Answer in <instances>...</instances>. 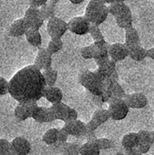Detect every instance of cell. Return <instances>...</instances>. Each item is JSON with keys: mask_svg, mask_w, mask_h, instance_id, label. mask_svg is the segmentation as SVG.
I'll return each mask as SVG.
<instances>
[{"mask_svg": "<svg viewBox=\"0 0 154 155\" xmlns=\"http://www.w3.org/2000/svg\"><path fill=\"white\" fill-rule=\"evenodd\" d=\"M68 31L77 35H84L89 33L91 23L84 16H75L67 22Z\"/></svg>", "mask_w": 154, "mask_h": 155, "instance_id": "6", "label": "cell"}, {"mask_svg": "<svg viewBox=\"0 0 154 155\" xmlns=\"http://www.w3.org/2000/svg\"><path fill=\"white\" fill-rule=\"evenodd\" d=\"M28 29V25L24 17L19 18L11 24L8 30V35L12 37H21L25 35Z\"/></svg>", "mask_w": 154, "mask_h": 155, "instance_id": "13", "label": "cell"}, {"mask_svg": "<svg viewBox=\"0 0 154 155\" xmlns=\"http://www.w3.org/2000/svg\"><path fill=\"white\" fill-rule=\"evenodd\" d=\"M76 119H78V113H77V111L75 109L72 108V107H69L67 114H66V117L64 120V122L65 123V122L74 121V120H76Z\"/></svg>", "mask_w": 154, "mask_h": 155, "instance_id": "41", "label": "cell"}, {"mask_svg": "<svg viewBox=\"0 0 154 155\" xmlns=\"http://www.w3.org/2000/svg\"><path fill=\"white\" fill-rule=\"evenodd\" d=\"M49 1H51V2H54V3H58V2H60V1H62V0H49Z\"/></svg>", "mask_w": 154, "mask_h": 155, "instance_id": "50", "label": "cell"}, {"mask_svg": "<svg viewBox=\"0 0 154 155\" xmlns=\"http://www.w3.org/2000/svg\"><path fill=\"white\" fill-rule=\"evenodd\" d=\"M115 1H120V2H125V1H127V0H115Z\"/></svg>", "mask_w": 154, "mask_h": 155, "instance_id": "52", "label": "cell"}, {"mask_svg": "<svg viewBox=\"0 0 154 155\" xmlns=\"http://www.w3.org/2000/svg\"><path fill=\"white\" fill-rule=\"evenodd\" d=\"M24 19L26 21L29 29L39 30L44 25V20L40 16V9L38 7L29 6L25 12Z\"/></svg>", "mask_w": 154, "mask_h": 155, "instance_id": "7", "label": "cell"}, {"mask_svg": "<svg viewBox=\"0 0 154 155\" xmlns=\"http://www.w3.org/2000/svg\"><path fill=\"white\" fill-rule=\"evenodd\" d=\"M79 82L92 95L100 96L103 92L104 79L95 71L84 70L79 75Z\"/></svg>", "mask_w": 154, "mask_h": 155, "instance_id": "2", "label": "cell"}, {"mask_svg": "<svg viewBox=\"0 0 154 155\" xmlns=\"http://www.w3.org/2000/svg\"><path fill=\"white\" fill-rule=\"evenodd\" d=\"M89 34L91 35V36H92V38L93 39L94 42L105 40L101 29L99 28V25H96L94 24H91L90 29H89Z\"/></svg>", "mask_w": 154, "mask_h": 155, "instance_id": "33", "label": "cell"}, {"mask_svg": "<svg viewBox=\"0 0 154 155\" xmlns=\"http://www.w3.org/2000/svg\"><path fill=\"white\" fill-rule=\"evenodd\" d=\"M108 9H109V14L112 15L113 17L119 16L121 15H123L131 11L130 7L124 2H120V1H114L113 3L110 4L108 5Z\"/></svg>", "mask_w": 154, "mask_h": 155, "instance_id": "18", "label": "cell"}, {"mask_svg": "<svg viewBox=\"0 0 154 155\" xmlns=\"http://www.w3.org/2000/svg\"><path fill=\"white\" fill-rule=\"evenodd\" d=\"M125 153L128 155H138L140 154L137 147L136 148H133V149H128V150H125Z\"/></svg>", "mask_w": 154, "mask_h": 155, "instance_id": "46", "label": "cell"}, {"mask_svg": "<svg viewBox=\"0 0 154 155\" xmlns=\"http://www.w3.org/2000/svg\"><path fill=\"white\" fill-rule=\"evenodd\" d=\"M101 150L95 143V142H86L80 146L81 155H99Z\"/></svg>", "mask_w": 154, "mask_h": 155, "instance_id": "28", "label": "cell"}, {"mask_svg": "<svg viewBox=\"0 0 154 155\" xmlns=\"http://www.w3.org/2000/svg\"><path fill=\"white\" fill-rule=\"evenodd\" d=\"M68 1H70V3H72L74 5H80V4L84 3L85 0H68Z\"/></svg>", "mask_w": 154, "mask_h": 155, "instance_id": "48", "label": "cell"}, {"mask_svg": "<svg viewBox=\"0 0 154 155\" xmlns=\"http://www.w3.org/2000/svg\"><path fill=\"white\" fill-rule=\"evenodd\" d=\"M12 154L26 155L31 152V144L25 137H15L11 142Z\"/></svg>", "mask_w": 154, "mask_h": 155, "instance_id": "11", "label": "cell"}, {"mask_svg": "<svg viewBox=\"0 0 154 155\" xmlns=\"http://www.w3.org/2000/svg\"><path fill=\"white\" fill-rule=\"evenodd\" d=\"M63 128L67 132L70 136H74L75 138L84 137L85 133V124L78 119L65 122Z\"/></svg>", "mask_w": 154, "mask_h": 155, "instance_id": "10", "label": "cell"}, {"mask_svg": "<svg viewBox=\"0 0 154 155\" xmlns=\"http://www.w3.org/2000/svg\"><path fill=\"white\" fill-rule=\"evenodd\" d=\"M138 135L140 138V143H147V144H151V145H152L154 143L152 137V133L150 131L141 130L140 132H138Z\"/></svg>", "mask_w": 154, "mask_h": 155, "instance_id": "36", "label": "cell"}, {"mask_svg": "<svg viewBox=\"0 0 154 155\" xmlns=\"http://www.w3.org/2000/svg\"><path fill=\"white\" fill-rule=\"evenodd\" d=\"M152 145L151 144H147V143H140L137 146V149L140 153V154H145L147 153L150 150H151Z\"/></svg>", "mask_w": 154, "mask_h": 155, "instance_id": "43", "label": "cell"}, {"mask_svg": "<svg viewBox=\"0 0 154 155\" xmlns=\"http://www.w3.org/2000/svg\"><path fill=\"white\" fill-rule=\"evenodd\" d=\"M14 115L18 122H24L30 118L22 103H18V105L15 108Z\"/></svg>", "mask_w": 154, "mask_h": 155, "instance_id": "32", "label": "cell"}, {"mask_svg": "<svg viewBox=\"0 0 154 155\" xmlns=\"http://www.w3.org/2000/svg\"><path fill=\"white\" fill-rule=\"evenodd\" d=\"M84 137L85 138L86 142H94L97 139L95 131H88L86 129H85V133H84Z\"/></svg>", "mask_w": 154, "mask_h": 155, "instance_id": "42", "label": "cell"}, {"mask_svg": "<svg viewBox=\"0 0 154 155\" xmlns=\"http://www.w3.org/2000/svg\"><path fill=\"white\" fill-rule=\"evenodd\" d=\"M140 143L138 133H130L125 134L122 139V146L124 150L136 148Z\"/></svg>", "mask_w": 154, "mask_h": 155, "instance_id": "22", "label": "cell"}, {"mask_svg": "<svg viewBox=\"0 0 154 155\" xmlns=\"http://www.w3.org/2000/svg\"><path fill=\"white\" fill-rule=\"evenodd\" d=\"M94 142L101 151L112 149L115 145L113 141H112L111 139H108V138H97Z\"/></svg>", "mask_w": 154, "mask_h": 155, "instance_id": "34", "label": "cell"}, {"mask_svg": "<svg viewBox=\"0 0 154 155\" xmlns=\"http://www.w3.org/2000/svg\"><path fill=\"white\" fill-rule=\"evenodd\" d=\"M43 97H44L49 103L56 104L63 101V92L59 87L54 86H45L44 90Z\"/></svg>", "mask_w": 154, "mask_h": 155, "instance_id": "15", "label": "cell"}, {"mask_svg": "<svg viewBox=\"0 0 154 155\" xmlns=\"http://www.w3.org/2000/svg\"><path fill=\"white\" fill-rule=\"evenodd\" d=\"M81 56L85 59V60H89V59H93V49H92V45H87L84 46L81 49Z\"/></svg>", "mask_w": 154, "mask_h": 155, "instance_id": "40", "label": "cell"}, {"mask_svg": "<svg viewBox=\"0 0 154 155\" xmlns=\"http://www.w3.org/2000/svg\"><path fill=\"white\" fill-rule=\"evenodd\" d=\"M99 127L100 125L93 119H91L87 124H85V129L88 131H96Z\"/></svg>", "mask_w": 154, "mask_h": 155, "instance_id": "44", "label": "cell"}, {"mask_svg": "<svg viewBox=\"0 0 154 155\" xmlns=\"http://www.w3.org/2000/svg\"><path fill=\"white\" fill-rule=\"evenodd\" d=\"M152 133V140H153V143H154V130L152 132H151Z\"/></svg>", "mask_w": 154, "mask_h": 155, "instance_id": "51", "label": "cell"}, {"mask_svg": "<svg viewBox=\"0 0 154 155\" xmlns=\"http://www.w3.org/2000/svg\"><path fill=\"white\" fill-rule=\"evenodd\" d=\"M46 84L41 70L34 64L18 71L9 81V94L18 103L38 101Z\"/></svg>", "mask_w": 154, "mask_h": 155, "instance_id": "1", "label": "cell"}, {"mask_svg": "<svg viewBox=\"0 0 154 155\" xmlns=\"http://www.w3.org/2000/svg\"><path fill=\"white\" fill-rule=\"evenodd\" d=\"M64 43L62 38H57V37H51V40L49 41L46 49L51 54H57L63 49Z\"/></svg>", "mask_w": 154, "mask_h": 155, "instance_id": "31", "label": "cell"}, {"mask_svg": "<svg viewBox=\"0 0 154 155\" xmlns=\"http://www.w3.org/2000/svg\"><path fill=\"white\" fill-rule=\"evenodd\" d=\"M129 108L132 109H143L147 106L148 99L142 93H134L126 94L123 98Z\"/></svg>", "mask_w": 154, "mask_h": 155, "instance_id": "9", "label": "cell"}, {"mask_svg": "<svg viewBox=\"0 0 154 155\" xmlns=\"http://www.w3.org/2000/svg\"><path fill=\"white\" fill-rule=\"evenodd\" d=\"M12 154L11 143L5 139H0V155Z\"/></svg>", "mask_w": 154, "mask_h": 155, "instance_id": "38", "label": "cell"}, {"mask_svg": "<svg viewBox=\"0 0 154 155\" xmlns=\"http://www.w3.org/2000/svg\"><path fill=\"white\" fill-rule=\"evenodd\" d=\"M80 146L81 144L75 143H68L66 142L57 149L63 154L65 155H78L80 154Z\"/></svg>", "mask_w": 154, "mask_h": 155, "instance_id": "26", "label": "cell"}, {"mask_svg": "<svg viewBox=\"0 0 154 155\" xmlns=\"http://www.w3.org/2000/svg\"><path fill=\"white\" fill-rule=\"evenodd\" d=\"M109 15L108 6L101 0H90L84 13L86 19L96 25L104 23Z\"/></svg>", "mask_w": 154, "mask_h": 155, "instance_id": "3", "label": "cell"}, {"mask_svg": "<svg viewBox=\"0 0 154 155\" xmlns=\"http://www.w3.org/2000/svg\"><path fill=\"white\" fill-rule=\"evenodd\" d=\"M9 94V81L0 76V96Z\"/></svg>", "mask_w": 154, "mask_h": 155, "instance_id": "39", "label": "cell"}, {"mask_svg": "<svg viewBox=\"0 0 154 155\" xmlns=\"http://www.w3.org/2000/svg\"><path fill=\"white\" fill-rule=\"evenodd\" d=\"M147 57L154 60V47H152L147 50Z\"/></svg>", "mask_w": 154, "mask_h": 155, "instance_id": "47", "label": "cell"}, {"mask_svg": "<svg viewBox=\"0 0 154 155\" xmlns=\"http://www.w3.org/2000/svg\"><path fill=\"white\" fill-rule=\"evenodd\" d=\"M108 104L111 119L114 121H122L127 117L130 108L123 98H113L108 102Z\"/></svg>", "mask_w": 154, "mask_h": 155, "instance_id": "4", "label": "cell"}, {"mask_svg": "<svg viewBox=\"0 0 154 155\" xmlns=\"http://www.w3.org/2000/svg\"><path fill=\"white\" fill-rule=\"evenodd\" d=\"M58 132H59V129H56V128H52V129H49L48 131H46L44 133V134L43 135V138H42V141L47 144V145H52L54 146L56 142H57V138H58Z\"/></svg>", "mask_w": 154, "mask_h": 155, "instance_id": "30", "label": "cell"}, {"mask_svg": "<svg viewBox=\"0 0 154 155\" xmlns=\"http://www.w3.org/2000/svg\"><path fill=\"white\" fill-rule=\"evenodd\" d=\"M109 56L115 63L123 61L129 56L128 46L125 43H115L109 45Z\"/></svg>", "mask_w": 154, "mask_h": 155, "instance_id": "8", "label": "cell"}, {"mask_svg": "<svg viewBox=\"0 0 154 155\" xmlns=\"http://www.w3.org/2000/svg\"><path fill=\"white\" fill-rule=\"evenodd\" d=\"M25 111L27 112L28 115L30 118H33L34 114L36 113L39 105L37 104V101H28V102H25V103H22Z\"/></svg>", "mask_w": 154, "mask_h": 155, "instance_id": "35", "label": "cell"}, {"mask_svg": "<svg viewBox=\"0 0 154 155\" xmlns=\"http://www.w3.org/2000/svg\"><path fill=\"white\" fill-rule=\"evenodd\" d=\"M102 2H103L105 5H110V4H112V3H113L115 0H101Z\"/></svg>", "mask_w": 154, "mask_h": 155, "instance_id": "49", "label": "cell"}, {"mask_svg": "<svg viewBox=\"0 0 154 155\" xmlns=\"http://www.w3.org/2000/svg\"><path fill=\"white\" fill-rule=\"evenodd\" d=\"M125 44L128 47L141 45L139 33L133 26L125 30Z\"/></svg>", "mask_w": 154, "mask_h": 155, "instance_id": "23", "label": "cell"}, {"mask_svg": "<svg viewBox=\"0 0 154 155\" xmlns=\"http://www.w3.org/2000/svg\"><path fill=\"white\" fill-rule=\"evenodd\" d=\"M48 1L49 0H29V5H30V6L40 8L41 6L45 5Z\"/></svg>", "mask_w": 154, "mask_h": 155, "instance_id": "45", "label": "cell"}, {"mask_svg": "<svg viewBox=\"0 0 154 155\" xmlns=\"http://www.w3.org/2000/svg\"><path fill=\"white\" fill-rule=\"evenodd\" d=\"M46 31L51 37L62 38L68 31L67 22L60 17L54 16L47 21Z\"/></svg>", "mask_w": 154, "mask_h": 155, "instance_id": "5", "label": "cell"}, {"mask_svg": "<svg viewBox=\"0 0 154 155\" xmlns=\"http://www.w3.org/2000/svg\"><path fill=\"white\" fill-rule=\"evenodd\" d=\"M115 21L117 25L120 28H123L124 30L130 28L133 26V14L132 11L127 12L123 15H121L119 16L115 17Z\"/></svg>", "mask_w": 154, "mask_h": 155, "instance_id": "25", "label": "cell"}, {"mask_svg": "<svg viewBox=\"0 0 154 155\" xmlns=\"http://www.w3.org/2000/svg\"><path fill=\"white\" fill-rule=\"evenodd\" d=\"M93 49V59H103L110 57L109 56V44L106 42V40L93 42V44L91 45Z\"/></svg>", "mask_w": 154, "mask_h": 155, "instance_id": "14", "label": "cell"}, {"mask_svg": "<svg viewBox=\"0 0 154 155\" xmlns=\"http://www.w3.org/2000/svg\"><path fill=\"white\" fill-rule=\"evenodd\" d=\"M42 74H43L45 84L47 86H54V85H55V83H56L57 78H58V72L54 68H53L51 66V67L42 71Z\"/></svg>", "mask_w": 154, "mask_h": 155, "instance_id": "27", "label": "cell"}, {"mask_svg": "<svg viewBox=\"0 0 154 155\" xmlns=\"http://www.w3.org/2000/svg\"><path fill=\"white\" fill-rule=\"evenodd\" d=\"M52 55L46 48H39L37 54L34 59V64L41 71H44L52 66L53 58Z\"/></svg>", "mask_w": 154, "mask_h": 155, "instance_id": "12", "label": "cell"}, {"mask_svg": "<svg viewBox=\"0 0 154 155\" xmlns=\"http://www.w3.org/2000/svg\"><path fill=\"white\" fill-rule=\"evenodd\" d=\"M26 41L34 47H39L42 45V36L39 30L28 29L25 33Z\"/></svg>", "mask_w": 154, "mask_h": 155, "instance_id": "24", "label": "cell"}, {"mask_svg": "<svg viewBox=\"0 0 154 155\" xmlns=\"http://www.w3.org/2000/svg\"><path fill=\"white\" fill-rule=\"evenodd\" d=\"M129 50V56L137 62H141L147 58V49L143 47L141 45H133L128 47Z\"/></svg>", "mask_w": 154, "mask_h": 155, "instance_id": "21", "label": "cell"}, {"mask_svg": "<svg viewBox=\"0 0 154 155\" xmlns=\"http://www.w3.org/2000/svg\"><path fill=\"white\" fill-rule=\"evenodd\" d=\"M68 137H69V134H67V132L64 129V128H61L59 129V132H58V138H57V142L54 145L56 149L58 147H60L61 145H63L64 143H65L68 140Z\"/></svg>", "mask_w": 154, "mask_h": 155, "instance_id": "37", "label": "cell"}, {"mask_svg": "<svg viewBox=\"0 0 154 155\" xmlns=\"http://www.w3.org/2000/svg\"><path fill=\"white\" fill-rule=\"evenodd\" d=\"M35 122L39 124H46L54 121V116L50 107H42L39 106L36 113L34 114V117L32 118Z\"/></svg>", "mask_w": 154, "mask_h": 155, "instance_id": "16", "label": "cell"}, {"mask_svg": "<svg viewBox=\"0 0 154 155\" xmlns=\"http://www.w3.org/2000/svg\"><path fill=\"white\" fill-rule=\"evenodd\" d=\"M69 107L70 106H68L64 103L59 102V103H56V104H52V106L50 108H51V110L53 112L54 119L55 120H61V121L64 122V120L66 117Z\"/></svg>", "mask_w": 154, "mask_h": 155, "instance_id": "19", "label": "cell"}, {"mask_svg": "<svg viewBox=\"0 0 154 155\" xmlns=\"http://www.w3.org/2000/svg\"><path fill=\"white\" fill-rule=\"evenodd\" d=\"M116 70V63L114 61H113L111 58L103 64L97 66V69L95 70V72L103 78V79H106L108 78L112 74H113Z\"/></svg>", "mask_w": 154, "mask_h": 155, "instance_id": "17", "label": "cell"}, {"mask_svg": "<svg viewBox=\"0 0 154 155\" xmlns=\"http://www.w3.org/2000/svg\"><path fill=\"white\" fill-rule=\"evenodd\" d=\"M56 3L54 2H51L48 1L45 5H44L43 6H41L40 9V16L41 18L45 21V20H49L52 17L55 16V12H56Z\"/></svg>", "mask_w": 154, "mask_h": 155, "instance_id": "20", "label": "cell"}, {"mask_svg": "<svg viewBox=\"0 0 154 155\" xmlns=\"http://www.w3.org/2000/svg\"><path fill=\"white\" fill-rule=\"evenodd\" d=\"M92 119L94 120V121L101 126V125H103V124H105L109 119H111V116H110V114H109L108 109L100 108V109H97V110L93 113Z\"/></svg>", "mask_w": 154, "mask_h": 155, "instance_id": "29", "label": "cell"}]
</instances>
